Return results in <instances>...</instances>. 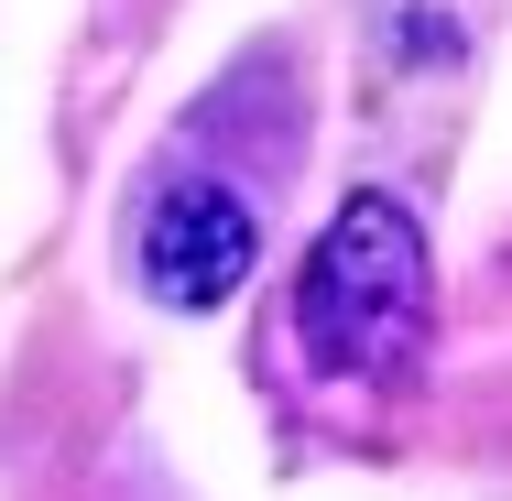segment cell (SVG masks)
<instances>
[{
  "label": "cell",
  "mask_w": 512,
  "mask_h": 501,
  "mask_svg": "<svg viewBox=\"0 0 512 501\" xmlns=\"http://www.w3.org/2000/svg\"><path fill=\"white\" fill-rule=\"evenodd\" d=\"M251 262H262V229H251V207L229 197L218 175H175L164 197L142 207V295L153 305L207 316V305H229L251 284Z\"/></svg>",
  "instance_id": "cell-2"
},
{
  "label": "cell",
  "mask_w": 512,
  "mask_h": 501,
  "mask_svg": "<svg viewBox=\"0 0 512 501\" xmlns=\"http://www.w3.org/2000/svg\"><path fill=\"white\" fill-rule=\"evenodd\" d=\"M425 316H436V273H425V229L393 197H349L327 218V240L306 251V284H295V338L327 382H360V371H404L425 349Z\"/></svg>",
  "instance_id": "cell-1"
}]
</instances>
